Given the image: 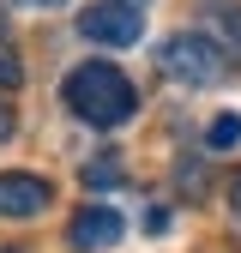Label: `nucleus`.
Returning a JSON list of instances; mask_svg holds the SVG:
<instances>
[{"label":"nucleus","mask_w":241,"mask_h":253,"mask_svg":"<svg viewBox=\"0 0 241 253\" xmlns=\"http://www.w3.org/2000/svg\"><path fill=\"white\" fill-rule=\"evenodd\" d=\"M120 6H145V0H120Z\"/></svg>","instance_id":"nucleus-13"},{"label":"nucleus","mask_w":241,"mask_h":253,"mask_svg":"<svg viewBox=\"0 0 241 253\" xmlns=\"http://www.w3.org/2000/svg\"><path fill=\"white\" fill-rule=\"evenodd\" d=\"M12 126H18V115L6 109V97H0V145H6V139H12Z\"/></svg>","instance_id":"nucleus-10"},{"label":"nucleus","mask_w":241,"mask_h":253,"mask_svg":"<svg viewBox=\"0 0 241 253\" xmlns=\"http://www.w3.org/2000/svg\"><path fill=\"white\" fill-rule=\"evenodd\" d=\"M120 175H127V163H120V151H97L84 163V187H115Z\"/></svg>","instance_id":"nucleus-6"},{"label":"nucleus","mask_w":241,"mask_h":253,"mask_svg":"<svg viewBox=\"0 0 241 253\" xmlns=\"http://www.w3.org/2000/svg\"><path fill=\"white\" fill-rule=\"evenodd\" d=\"M24 84V60H18V48L0 37V90H18Z\"/></svg>","instance_id":"nucleus-9"},{"label":"nucleus","mask_w":241,"mask_h":253,"mask_svg":"<svg viewBox=\"0 0 241 253\" xmlns=\"http://www.w3.org/2000/svg\"><path fill=\"white\" fill-rule=\"evenodd\" d=\"M18 6H67V0H18Z\"/></svg>","instance_id":"nucleus-11"},{"label":"nucleus","mask_w":241,"mask_h":253,"mask_svg":"<svg viewBox=\"0 0 241 253\" xmlns=\"http://www.w3.org/2000/svg\"><path fill=\"white\" fill-rule=\"evenodd\" d=\"M79 37L84 42H103V48H127L145 37V12L139 6H120V0H97L90 12H79Z\"/></svg>","instance_id":"nucleus-3"},{"label":"nucleus","mask_w":241,"mask_h":253,"mask_svg":"<svg viewBox=\"0 0 241 253\" xmlns=\"http://www.w3.org/2000/svg\"><path fill=\"white\" fill-rule=\"evenodd\" d=\"M157 67L175 84H217L223 79V42H211V37H169L163 54H157Z\"/></svg>","instance_id":"nucleus-2"},{"label":"nucleus","mask_w":241,"mask_h":253,"mask_svg":"<svg viewBox=\"0 0 241 253\" xmlns=\"http://www.w3.org/2000/svg\"><path fill=\"white\" fill-rule=\"evenodd\" d=\"M205 12H211V24L241 48V6H235V0H205Z\"/></svg>","instance_id":"nucleus-7"},{"label":"nucleus","mask_w":241,"mask_h":253,"mask_svg":"<svg viewBox=\"0 0 241 253\" xmlns=\"http://www.w3.org/2000/svg\"><path fill=\"white\" fill-rule=\"evenodd\" d=\"M120 211H109V205H84L79 217H73V229H67V241H73V253H103V247H115L120 241Z\"/></svg>","instance_id":"nucleus-4"},{"label":"nucleus","mask_w":241,"mask_h":253,"mask_svg":"<svg viewBox=\"0 0 241 253\" xmlns=\"http://www.w3.org/2000/svg\"><path fill=\"white\" fill-rule=\"evenodd\" d=\"M54 199V187L42 175H0V217H37Z\"/></svg>","instance_id":"nucleus-5"},{"label":"nucleus","mask_w":241,"mask_h":253,"mask_svg":"<svg viewBox=\"0 0 241 253\" xmlns=\"http://www.w3.org/2000/svg\"><path fill=\"white\" fill-rule=\"evenodd\" d=\"M60 97H67V109L79 121H90V126H120V121L139 109L133 79L120 73V67H109V60H84V67H73L67 84H60Z\"/></svg>","instance_id":"nucleus-1"},{"label":"nucleus","mask_w":241,"mask_h":253,"mask_svg":"<svg viewBox=\"0 0 241 253\" xmlns=\"http://www.w3.org/2000/svg\"><path fill=\"white\" fill-rule=\"evenodd\" d=\"M229 199H235V211H241V175H235V187H229Z\"/></svg>","instance_id":"nucleus-12"},{"label":"nucleus","mask_w":241,"mask_h":253,"mask_svg":"<svg viewBox=\"0 0 241 253\" xmlns=\"http://www.w3.org/2000/svg\"><path fill=\"white\" fill-rule=\"evenodd\" d=\"M205 145L211 151H235L241 145V115H217V121L205 126Z\"/></svg>","instance_id":"nucleus-8"}]
</instances>
